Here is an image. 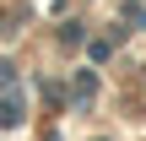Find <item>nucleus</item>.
Wrapping results in <instances>:
<instances>
[{
    "mask_svg": "<svg viewBox=\"0 0 146 141\" xmlns=\"http://www.w3.org/2000/svg\"><path fill=\"white\" fill-rule=\"evenodd\" d=\"M16 120H22V103H16V98H11V103H0V125H16Z\"/></svg>",
    "mask_w": 146,
    "mask_h": 141,
    "instance_id": "1",
    "label": "nucleus"
},
{
    "mask_svg": "<svg viewBox=\"0 0 146 141\" xmlns=\"http://www.w3.org/2000/svg\"><path fill=\"white\" fill-rule=\"evenodd\" d=\"M11 76H16V71H11V65H0V87H5V82H11Z\"/></svg>",
    "mask_w": 146,
    "mask_h": 141,
    "instance_id": "2",
    "label": "nucleus"
}]
</instances>
